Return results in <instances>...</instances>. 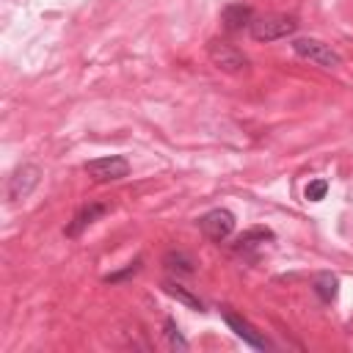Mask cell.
<instances>
[{"label": "cell", "instance_id": "9", "mask_svg": "<svg viewBox=\"0 0 353 353\" xmlns=\"http://www.w3.org/2000/svg\"><path fill=\"white\" fill-rule=\"evenodd\" d=\"M251 19H254V11H251V6H245V3H229V6L221 11V25H223L226 33H237V30L248 28Z\"/></svg>", "mask_w": 353, "mask_h": 353}, {"label": "cell", "instance_id": "8", "mask_svg": "<svg viewBox=\"0 0 353 353\" xmlns=\"http://www.w3.org/2000/svg\"><path fill=\"white\" fill-rule=\"evenodd\" d=\"M108 210H110V207H108V204H102V201H91V204L80 207V210L74 212L72 223L66 226V237H77L83 229H88L94 221H99V218H102Z\"/></svg>", "mask_w": 353, "mask_h": 353}, {"label": "cell", "instance_id": "16", "mask_svg": "<svg viewBox=\"0 0 353 353\" xmlns=\"http://www.w3.org/2000/svg\"><path fill=\"white\" fill-rule=\"evenodd\" d=\"M141 270V259H135V262H130L124 270H119V273H110V276H105V281L108 284H116V281H121V279H127V276H132V273H138Z\"/></svg>", "mask_w": 353, "mask_h": 353}, {"label": "cell", "instance_id": "4", "mask_svg": "<svg viewBox=\"0 0 353 353\" xmlns=\"http://www.w3.org/2000/svg\"><path fill=\"white\" fill-rule=\"evenodd\" d=\"M83 168L94 182H119V179H124L130 174V163L121 154H108V157L88 160Z\"/></svg>", "mask_w": 353, "mask_h": 353}, {"label": "cell", "instance_id": "5", "mask_svg": "<svg viewBox=\"0 0 353 353\" xmlns=\"http://www.w3.org/2000/svg\"><path fill=\"white\" fill-rule=\"evenodd\" d=\"M199 229L212 243H221L234 232V215L229 210H223V207H215V210H210V212H204L199 218Z\"/></svg>", "mask_w": 353, "mask_h": 353}, {"label": "cell", "instance_id": "11", "mask_svg": "<svg viewBox=\"0 0 353 353\" xmlns=\"http://www.w3.org/2000/svg\"><path fill=\"white\" fill-rule=\"evenodd\" d=\"M265 240H273V232H270V229H265V226H254V229H248V232H243V234L237 237L234 251L245 254V251H251V248L262 245Z\"/></svg>", "mask_w": 353, "mask_h": 353}, {"label": "cell", "instance_id": "2", "mask_svg": "<svg viewBox=\"0 0 353 353\" xmlns=\"http://www.w3.org/2000/svg\"><path fill=\"white\" fill-rule=\"evenodd\" d=\"M292 50H295L301 58H306V61H312V63H317V66H323V69H339V66H342L339 52H336L331 44L320 41V39H295V41H292Z\"/></svg>", "mask_w": 353, "mask_h": 353}, {"label": "cell", "instance_id": "7", "mask_svg": "<svg viewBox=\"0 0 353 353\" xmlns=\"http://www.w3.org/2000/svg\"><path fill=\"white\" fill-rule=\"evenodd\" d=\"M223 320H226V325H229V328H232L248 347H254V350H268V347H270V342H268V339H265L248 320H243L240 314H234V312H223Z\"/></svg>", "mask_w": 353, "mask_h": 353}, {"label": "cell", "instance_id": "13", "mask_svg": "<svg viewBox=\"0 0 353 353\" xmlns=\"http://www.w3.org/2000/svg\"><path fill=\"white\" fill-rule=\"evenodd\" d=\"M163 290H165V292H168L171 298L182 301V303H185L188 309H199V312L204 309V303H201V301H199L196 295H190V292H188V290H185L182 284H176V281H163Z\"/></svg>", "mask_w": 353, "mask_h": 353}, {"label": "cell", "instance_id": "3", "mask_svg": "<svg viewBox=\"0 0 353 353\" xmlns=\"http://www.w3.org/2000/svg\"><path fill=\"white\" fill-rule=\"evenodd\" d=\"M207 55H210L212 66H218V69L226 72V74H237V72H243V69L248 66V58H245L234 44H229V41H223V39H210Z\"/></svg>", "mask_w": 353, "mask_h": 353}, {"label": "cell", "instance_id": "1", "mask_svg": "<svg viewBox=\"0 0 353 353\" xmlns=\"http://www.w3.org/2000/svg\"><path fill=\"white\" fill-rule=\"evenodd\" d=\"M295 30H298V19L292 14H262V17H254L248 25V33L256 41H276Z\"/></svg>", "mask_w": 353, "mask_h": 353}, {"label": "cell", "instance_id": "10", "mask_svg": "<svg viewBox=\"0 0 353 353\" xmlns=\"http://www.w3.org/2000/svg\"><path fill=\"white\" fill-rule=\"evenodd\" d=\"M163 268L176 273V276H190L196 270V259L188 254V251H168L163 256Z\"/></svg>", "mask_w": 353, "mask_h": 353}, {"label": "cell", "instance_id": "15", "mask_svg": "<svg viewBox=\"0 0 353 353\" xmlns=\"http://www.w3.org/2000/svg\"><path fill=\"white\" fill-rule=\"evenodd\" d=\"M325 193H328V182H325V179H312V182L306 185V190H303V196H306L309 201H323Z\"/></svg>", "mask_w": 353, "mask_h": 353}, {"label": "cell", "instance_id": "12", "mask_svg": "<svg viewBox=\"0 0 353 353\" xmlns=\"http://www.w3.org/2000/svg\"><path fill=\"white\" fill-rule=\"evenodd\" d=\"M314 292L320 295V301L331 303V301L336 298V292H339V279L331 276V273H320V276L314 279Z\"/></svg>", "mask_w": 353, "mask_h": 353}, {"label": "cell", "instance_id": "6", "mask_svg": "<svg viewBox=\"0 0 353 353\" xmlns=\"http://www.w3.org/2000/svg\"><path fill=\"white\" fill-rule=\"evenodd\" d=\"M39 176H41L39 165H33V163L19 165V168L8 176V199H11V201L28 199V196L33 193V188L39 185Z\"/></svg>", "mask_w": 353, "mask_h": 353}, {"label": "cell", "instance_id": "14", "mask_svg": "<svg viewBox=\"0 0 353 353\" xmlns=\"http://www.w3.org/2000/svg\"><path fill=\"white\" fill-rule=\"evenodd\" d=\"M165 336H168V345L174 347V350H188V339L179 334V328H176V323L168 317L165 320Z\"/></svg>", "mask_w": 353, "mask_h": 353}]
</instances>
